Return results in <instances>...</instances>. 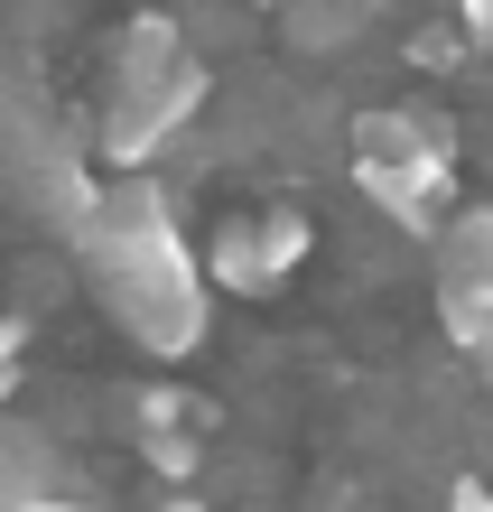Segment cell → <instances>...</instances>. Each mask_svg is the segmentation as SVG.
Returning a JSON list of instances; mask_svg holds the SVG:
<instances>
[{"mask_svg": "<svg viewBox=\"0 0 493 512\" xmlns=\"http://www.w3.org/2000/svg\"><path fill=\"white\" fill-rule=\"evenodd\" d=\"M75 243H84V280H94L103 317L140 354H159V364L196 354V336H205V261L187 252L177 205L149 187V177H112V187H94Z\"/></svg>", "mask_w": 493, "mask_h": 512, "instance_id": "obj_1", "label": "cell"}, {"mask_svg": "<svg viewBox=\"0 0 493 512\" xmlns=\"http://www.w3.org/2000/svg\"><path fill=\"white\" fill-rule=\"evenodd\" d=\"M19 391V326H0V401Z\"/></svg>", "mask_w": 493, "mask_h": 512, "instance_id": "obj_9", "label": "cell"}, {"mask_svg": "<svg viewBox=\"0 0 493 512\" xmlns=\"http://www.w3.org/2000/svg\"><path fill=\"white\" fill-rule=\"evenodd\" d=\"M261 10H298V0H261Z\"/></svg>", "mask_w": 493, "mask_h": 512, "instance_id": "obj_13", "label": "cell"}, {"mask_svg": "<svg viewBox=\"0 0 493 512\" xmlns=\"http://www.w3.org/2000/svg\"><path fill=\"white\" fill-rule=\"evenodd\" d=\"M168 512H205V503H196V494H177V503H168Z\"/></svg>", "mask_w": 493, "mask_h": 512, "instance_id": "obj_12", "label": "cell"}, {"mask_svg": "<svg viewBox=\"0 0 493 512\" xmlns=\"http://www.w3.org/2000/svg\"><path fill=\"white\" fill-rule=\"evenodd\" d=\"M196 103H205V66L187 56V38H177L159 10H140L131 28H121V56H112V94H103L94 149H103L121 177H140L149 159H159V140H177V131L196 122Z\"/></svg>", "mask_w": 493, "mask_h": 512, "instance_id": "obj_2", "label": "cell"}, {"mask_svg": "<svg viewBox=\"0 0 493 512\" xmlns=\"http://www.w3.org/2000/svg\"><path fill=\"white\" fill-rule=\"evenodd\" d=\"M363 10H373V0H363Z\"/></svg>", "mask_w": 493, "mask_h": 512, "instance_id": "obj_14", "label": "cell"}, {"mask_svg": "<svg viewBox=\"0 0 493 512\" xmlns=\"http://www.w3.org/2000/svg\"><path fill=\"white\" fill-rule=\"evenodd\" d=\"M38 494H47V485H38V466H28V457H19V447H10V438H0V512H28V503H38Z\"/></svg>", "mask_w": 493, "mask_h": 512, "instance_id": "obj_7", "label": "cell"}, {"mask_svg": "<svg viewBox=\"0 0 493 512\" xmlns=\"http://www.w3.org/2000/svg\"><path fill=\"white\" fill-rule=\"evenodd\" d=\"M205 289H280L270 280V261H261V215H224L214 224V243H205Z\"/></svg>", "mask_w": 493, "mask_h": 512, "instance_id": "obj_5", "label": "cell"}, {"mask_svg": "<svg viewBox=\"0 0 493 512\" xmlns=\"http://www.w3.org/2000/svg\"><path fill=\"white\" fill-rule=\"evenodd\" d=\"M456 28H466V47H493V0H456Z\"/></svg>", "mask_w": 493, "mask_h": 512, "instance_id": "obj_8", "label": "cell"}, {"mask_svg": "<svg viewBox=\"0 0 493 512\" xmlns=\"http://www.w3.org/2000/svg\"><path fill=\"white\" fill-rule=\"evenodd\" d=\"M307 252H317V224H307L298 205H261V261H270V280H289Z\"/></svg>", "mask_w": 493, "mask_h": 512, "instance_id": "obj_6", "label": "cell"}, {"mask_svg": "<svg viewBox=\"0 0 493 512\" xmlns=\"http://www.w3.org/2000/svg\"><path fill=\"white\" fill-rule=\"evenodd\" d=\"M363 196L382 205L400 233H419V243H438V224L456 215V149H391V159H354Z\"/></svg>", "mask_w": 493, "mask_h": 512, "instance_id": "obj_3", "label": "cell"}, {"mask_svg": "<svg viewBox=\"0 0 493 512\" xmlns=\"http://www.w3.org/2000/svg\"><path fill=\"white\" fill-rule=\"evenodd\" d=\"M447 512H493V494H484V485H456V503H447Z\"/></svg>", "mask_w": 493, "mask_h": 512, "instance_id": "obj_11", "label": "cell"}, {"mask_svg": "<svg viewBox=\"0 0 493 512\" xmlns=\"http://www.w3.org/2000/svg\"><path fill=\"white\" fill-rule=\"evenodd\" d=\"M438 289L493 317V205H456L438 224Z\"/></svg>", "mask_w": 493, "mask_h": 512, "instance_id": "obj_4", "label": "cell"}, {"mask_svg": "<svg viewBox=\"0 0 493 512\" xmlns=\"http://www.w3.org/2000/svg\"><path fill=\"white\" fill-rule=\"evenodd\" d=\"M28 512H112V503H75V494H38Z\"/></svg>", "mask_w": 493, "mask_h": 512, "instance_id": "obj_10", "label": "cell"}]
</instances>
